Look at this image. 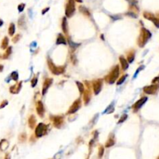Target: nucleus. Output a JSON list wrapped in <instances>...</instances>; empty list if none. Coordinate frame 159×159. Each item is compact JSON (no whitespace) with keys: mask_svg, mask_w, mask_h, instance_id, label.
<instances>
[{"mask_svg":"<svg viewBox=\"0 0 159 159\" xmlns=\"http://www.w3.org/2000/svg\"><path fill=\"white\" fill-rule=\"evenodd\" d=\"M76 84L78 85V91L81 94L84 93L85 92V87L83 85V84L82 82H76Z\"/></svg>","mask_w":159,"mask_h":159,"instance_id":"nucleus-26","label":"nucleus"},{"mask_svg":"<svg viewBox=\"0 0 159 159\" xmlns=\"http://www.w3.org/2000/svg\"><path fill=\"white\" fill-rule=\"evenodd\" d=\"M151 34L150 31L146 30L145 28H141V34L139 35L138 40H137V44L140 48L144 47V45L147 44L148 41L151 38Z\"/></svg>","mask_w":159,"mask_h":159,"instance_id":"nucleus-1","label":"nucleus"},{"mask_svg":"<svg viewBox=\"0 0 159 159\" xmlns=\"http://www.w3.org/2000/svg\"><path fill=\"white\" fill-rule=\"evenodd\" d=\"M127 114H123V115H122V116L120 117V120L118 121V123H121L124 122V121L127 120Z\"/></svg>","mask_w":159,"mask_h":159,"instance_id":"nucleus-34","label":"nucleus"},{"mask_svg":"<svg viewBox=\"0 0 159 159\" xmlns=\"http://www.w3.org/2000/svg\"><path fill=\"white\" fill-rule=\"evenodd\" d=\"M134 57H135V52L134 50L130 51L128 54H127V61L128 63H132L134 60Z\"/></svg>","mask_w":159,"mask_h":159,"instance_id":"nucleus-22","label":"nucleus"},{"mask_svg":"<svg viewBox=\"0 0 159 159\" xmlns=\"http://www.w3.org/2000/svg\"><path fill=\"white\" fill-rule=\"evenodd\" d=\"M48 68H49L50 71H51L53 74H54V75H61V74L64 73V70H65L64 66L57 67V66L54 64L52 60H51L50 57L48 58Z\"/></svg>","mask_w":159,"mask_h":159,"instance_id":"nucleus-3","label":"nucleus"},{"mask_svg":"<svg viewBox=\"0 0 159 159\" xmlns=\"http://www.w3.org/2000/svg\"><path fill=\"white\" fill-rule=\"evenodd\" d=\"M36 109H37V114L41 117H43L44 116V104H43V103L41 101L37 102V106H36Z\"/></svg>","mask_w":159,"mask_h":159,"instance_id":"nucleus-13","label":"nucleus"},{"mask_svg":"<svg viewBox=\"0 0 159 159\" xmlns=\"http://www.w3.org/2000/svg\"><path fill=\"white\" fill-rule=\"evenodd\" d=\"M7 105H8V101H7V100H3V101L1 103V104H0V109L4 108L5 106H6Z\"/></svg>","mask_w":159,"mask_h":159,"instance_id":"nucleus-37","label":"nucleus"},{"mask_svg":"<svg viewBox=\"0 0 159 159\" xmlns=\"http://www.w3.org/2000/svg\"><path fill=\"white\" fill-rule=\"evenodd\" d=\"M53 82V79L52 78H46L43 84V88H42V95H45L46 92H48L49 87L51 85Z\"/></svg>","mask_w":159,"mask_h":159,"instance_id":"nucleus-11","label":"nucleus"},{"mask_svg":"<svg viewBox=\"0 0 159 159\" xmlns=\"http://www.w3.org/2000/svg\"><path fill=\"white\" fill-rule=\"evenodd\" d=\"M80 107H81V100L78 99L72 103V105L69 108V109L68 111V114H73V113L76 112L79 109Z\"/></svg>","mask_w":159,"mask_h":159,"instance_id":"nucleus-8","label":"nucleus"},{"mask_svg":"<svg viewBox=\"0 0 159 159\" xmlns=\"http://www.w3.org/2000/svg\"><path fill=\"white\" fill-rule=\"evenodd\" d=\"M36 123H37V120H36V117L34 116V115H31L29 119H28V124H29V127L31 128V129H34L36 126Z\"/></svg>","mask_w":159,"mask_h":159,"instance_id":"nucleus-15","label":"nucleus"},{"mask_svg":"<svg viewBox=\"0 0 159 159\" xmlns=\"http://www.w3.org/2000/svg\"><path fill=\"white\" fill-rule=\"evenodd\" d=\"M85 85H87V89L86 90H85L84 92V95H83V98H84V103L85 105H87L90 100H91V96H92V92H91V89H90V83L89 82H85Z\"/></svg>","mask_w":159,"mask_h":159,"instance_id":"nucleus-6","label":"nucleus"},{"mask_svg":"<svg viewBox=\"0 0 159 159\" xmlns=\"http://www.w3.org/2000/svg\"><path fill=\"white\" fill-rule=\"evenodd\" d=\"M21 88H22V82H19V83H17V84H16V85L11 86L10 89H9V91H10V92L12 93V94H17V93L19 92Z\"/></svg>","mask_w":159,"mask_h":159,"instance_id":"nucleus-14","label":"nucleus"},{"mask_svg":"<svg viewBox=\"0 0 159 159\" xmlns=\"http://www.w3.org/2000/svg\"><path fill=\"white\" fill-rule=\"evenodd\" d=\"M158 81H159V77L154 78V79H153V81H152V82H153V83H155V82H157Z\"/></svg>","mask_w":159,"mask_h":159,"instance_id":"nucleus-42","label":"nucleus"},{"mask_svg":"<svg viewBox=\"0 0 159 159\" xmlns=\"http://www.w3.org/2000/svg\"><path fill=\"white\" fill-rule=\"evenodd\" d=\"M159 89V85H153L149 86H145L143 89V91L147 94H155Z\"/></svg>","mask_w":159,"mask_h":159,"instance_id":"nucleus-10","label":"nucleus"},{"mask_svg":"<svg viewBox=\"0 0 159 159\" xmlns=\"http://www.w3.org/2000/svg\"><path fill=\"white\" fill-rule=\"evenodd\" d=\"M11 78H12V80H14V81H17L18 78H19L18 72H17V71H12V72L11 73Z\"/></svg>","mask_w":159,"mask_h":159,"instance_id":"nucleus-29","label":"nucleus"},{"mask_svg":"<svg viewBox=\"0 0 159 159\" xmlns=\"http://www.w3.org/2000/svg\"><path fill=\"white\" fill-rule=\"evenodd\" d=\"M24 8H25V4H24V3L19 4V5H18V10H19V12H23V10L24 9Z\"/></svg>","mask_w":159,"mask_h":159,"instance_id":"nucleus-36","label":"nucleus"},{"mask_svg":"<svg viewBox=\"0 0 159 159\" xmlns=\"http://www.w3.org/2000/svg\"><path fill=\"white\" fill-rule=\"evenodd\" d=\"M152 22L155 23V25L157 27H158L159 28V19H156V18H155L153 20H152Z\"/></svg>","mask_w":159,"mask_h":159,"instance_id":"nucleus-38","label":"nucleus"},{"mask_svg":"<svg viewBox=\"0 0 159 159\" xmlns=\"http://www.w3.org/2000/svg\"><path fill=\"white\" fill-rule=\"evenodd\" d=\"M11 54H12V47H9V48L6 49L5 52L3 54L2 58H3V59H7V58H9V56L11 55Z\"/></svg>","mask_w":159,"mask_h":159,"instance_id":"nucleus-24","label":"nucleus"},{"mask_svg":"<svg viewBox=\"0 0 159 159\" xmlns=\"http://www.w3.org/2000/svg\"><path fill=\"white\" fill-rule=\"evenodd\" d=\"M61 28H62V30H63V32H64L66 35H68V22H67V19H66L65 17H64L63 19H62Z\"/></svg>","mask_w":159,"mask_h":159,"instance_id":"nucleus-20","label":"nucleus"},{"mask_svg":"<svg viewBox=\"0 0 159 159\" xmlns=\"http://www.w3.org/2000/svg\"><path fill=\"white\" fill-rule=\"evenodd\" d=\"M3 25V21L2 19H0V27H2Z\"/></svg>","mask_w":159,"mask_h":159,"instance_id":"nucleus-46","label":"nucleus"},{"mask_svg":"<svg viewBox=\"0 0 159 159\" xmlns=\"http://www.w3.org/2000/svg\"><path fill=\"white\" fill-rule=\"evenodd\" d=\"M68 44L70 45V47H71L72 49H74V50H75V49L77 47H78V46L80 45L79 44H75V43H73V42H72V41H71L70 39H68Z\"/></svg>","mask_w":159,"mask_h":159,"instance_id":"nucleus-28","label":"nucleus"},{"mask_svg":"<svg viewBox=\"0 0 159 159\" xmlns=\"http://www.w3.org/2000/svg\"><path fill=\"white\" fill-rule=\"evenodd\" d=\"M71 61H72V63H73L74 64H75L77 63V59H76V57H75V55H74V54L71 55Z\"/></svg>","mask_w":159,"mask_h":159,"instance_id":"nucleus-39","label":"nucleus"},{"mask_svg":"<svg viewBox=\"0 0 159 159\" xmlns=\"http://www.w3.org/2000/svg\"><path fill=\"white\" fill-rule=\"evenodd\" d=\"M48 10H49V8H46V9H45L44 10H43V11H42V14H44V13H46V12H47V11H48Z\"/></svg>","mask_w":159,"mask_h":159,"instance_id":"nucleus-44","label":"nucleus"},{"mask_svg":"<svg viewBox=\"0 0 159 159\" xmlns=\"http://www.w3.org/2000/svg\"><path fill=\"white\" fill-rule=\"evenodd\" d=\"M147 100H148V98L147 97H142V98H141L138 101H137L134 104V106H133V109H134V110H138L141 106H143L146 102H147Z\"/></svg>","mask_w":159,"mask_h":159,"instance_id":"nucleus-12","label":"nucleus"},{"mask_svg":"<svg viewBox=\"0 0 159 159\" xmlns=\"http://www.w3.org/2000/svg\"><path fill=\"white\" fill-rule=\"evenodd\" d=\"M46 132H47V126L43 123H40L37 126V128L35 130V135L37 137H41L46 134Z\"/></svg>","mask_w":159,"mask_h":159,"instance_id":"nucleus-4","label":"nucleus"},{"mask_svg":"<svg viewBox=\"0 0 159 159\" xmlns=\"http://www.w3.org/2000/svg\"><path fill=\"white\" fill-rule=\"evenodd\" d=\"M75 1H77L78 2H82V0H75Z\"/></svg>","mask_w":159,"mask_h":159,"instance_id":"nucleus-47","label":"nucleus"},{"mask_svg":"<svg viewBox=\"0 0 159 159\" xmlns=\"http://www.w3.org/2000/svg\"><path fill=\"white\" fill-rule=\"evenodd\" d=\"M5 159H10V155L9 153H7L5 156Z\"/></svg>","mask_w":159,"mask_h":159,"instance_id":"nucleus-43","label":"nucleus"},{"mask_svg":"<svg viewBox=\"0 0 159 159\" xmlns=\"http://www.w3.org/2000/svg\"><path fill=\"white\" fill-rule=\"evenodd\" d=\"M119 74H120V68L118 65H116L113 68V69L109 73V75H106L105 78V81L109 84H113L116 81L119 76Z\"/></svg>","mask_w":159,"mask_h":159,"instance_id":"nucleus-2","label":"nucleus"},{"mask_svg":"<svg viewBox=\"0 0 159 159\" xmlns=\"http://www.w3.org/2000/svg\"><path fill=\"white\" fill-rule=\"evenodd\" d=\"M8 33H9V34L12 37V36H13V34H15V25H14V23H10V26H9V30H8Z\"/></svg>","mask_w":159,"mask_h":159,"instance_id":"nucleus-25","label":"nucleus"},{"mask_svg":"<svg viewBox=\"0 0 159 159\" xmlns=\"http://www.w3.org/2000/svg\"><path fill=\"white\" fill-rule=\"evenodd\" d=\"M37 77H34L32 80H31V86L34 88V87H35V85H37Z\"/></svg>","mask_w":159,"mask_h":159,"instance_id":"nucleus-35","label":"nucleus"},{"mask_svg":"<svg viewBox=\"0 0 159 159\" xmlns=\"http://www.w3.org/2000/svg\"><path fill=\"white\" fill-rule=\"evenodd\" d=\"M9 45V39L7 37H5L3 38V40L2 41V44H1V48L5 50V49H7V47Z\"/></svg>","mask_w":159,"mask_h":159,"instance_id":"nucleus-23","label":"nucleus"},{"mask_svg":"<svg viewBox=\"0 0 159 159\" xmlns=\"http://www.w3.org/2000/svg\"><path fill=\"white\" fill-rule=\"evenodd\" d=\"M120 64H121V66H122V69L123 71H126L128 68V67H129L128 61H127L126 59L123 56L120 57Z\"/></svg>","mask_w":159,"mask_h":159,"instance_id":"nucleus-18","label":"nucleus"},{"mask_svg":"<svg viewBox=\"0 0 159 159\" xmlns=\"http://www.w3.org/2000/svg\"><path fill=\"white\" fill-rule=\"evenodd\" d=\"M9 144L8 141L5 139H2L0 141V150L2 151H5L9 148Z\"/></svg>","mask_w":159,"mask_h":159,"instance_id":"nucleus-17","label":"nucleus"},{"mask_svg":"<svg viewBox=\"0 0 159 159\" xmlns=\"http://www.w3.org/2000/svg\"><path fill=\"white\" fill-rule=\"evenodd\" d=\"M26 140H27V134H26L25 133L20 134L19 136V141L21 143H23V142L26 141Z\"/></svg>","mask_w":159,"mask_h":159,"instance_id":"nucleus-27","label":"nucleus"},{"mask_svg":"<svg viewBox=\"0 0 159 159\" xmlns=\"http://www.w3.org/2000/svg\"><path fill=\"white\" fill-rule=\"evenodd\" d=\"M127 16H132V17H134V18H136V17H137V15H135V14L133 13L132 12H128V13H127Z\"/></svg>","mask_w":159,"mask_h":159,"instance_id":"nucleus-40","label":"nucleus"},{"mask_svg":"<svg viewBox=\"0 0 159 159\" xmlns=\"http://www.w3.org/2000/svg\"><path fill=\"white\" fill-rule=\"evenodd\" d=\"M141 69H143V67H140V68H138V69L137 70V71L135 72V75H134V78H135V77H136V76L137 75V73H138V72H139V71H141Z\"/></svg>","mask_w":159,"mask_h":159,"instance_id":"nucleus-41","label":"nucleus"},{"mask_svg":"<svg viewBox=\"0 0 159 159\" xmlns=\"http://www.w3.org/2000/svg\"><path fill=\"white\" fill-rule=\"evenodd\" d=\"M52 120H53L54 126L56 127V128H61V126L63 125L64 123V117L61 116H54L52 118Z\"/></svg>","mask_w":159,"mask_h":159,"instance_id":"nucleus-9","label":"nucleus"},{"mask_svg":"<svg viewBox=\"0 0 159 159\" xmlns=\"http://www.w3.org/2000/svg\"><path fill=\"white\" fill-rule=\"evenodd\" d=\"M20 37H21V35H20V34H16V35L12 38V42H13V43H17V42L19 41Z\"/></svg>","mask_w":159,"mask_h":159,"instance_id":"nucleus-33","label":"nucleus"},{"mask_svg":"<svg viewBox=\"0 0 159 159\" xmlns=\"http://www.w3.org/2000/svg\"><path fill=\"white\" fill-rule=\"evenodd\" d=\"M103 154H104V148H103V146H100L99 148V152H98L99 158H101L103 156Z\"/></svg>","mask_w":159,"mask_h":159,"instance_id":"nucleus-30","label":"nucleus"},{"mask_svg":"<svg viewBox=\"0 0 159 159\" xmlns=\"http://www.w3.org/2000/svg\"><path fill=\"white\" fill-rule=\"evenodd\" d=\"M56 44H64V45L67 44L66 40H65L64 37L62 34H58V37H57V41H56Z\"/></svg>","mask_w":159,"mask_h":159,"instance_id":"nucleus-19","label":"nucleus"},{"mask_svg":"<svg viewBox=\"0 0 159 159\" xmlns=\"http://www.w3.org/2000/svg\"><path fill=\"white\" fill-rule=\"evenodd\" d=\"M2 70H3V65H0V72L2 71Z\"/></svg>","mask_w":159,"mask_h":159,"instance_id":"nucleus-45","label":"nucleus"},{"mask_svg":"<svg viewBox=\"0 0 159 159\" xmlns=\"http://www.w3.org/2000/svg\"><path fill=\"white\" fill-rule=\"evenodd\" d=\"M18 25L19 27L21 29H24L26 28V22H25V16H20V18L18 20Z\"/></svg>","mask_w":159,"mask_h":159,"instance_id":"nucleus-21","label":"nucleus"},{"mask_svg":"<svg viewBox=\"0 0 159 159\" xmlns=\"http://www.w3.org/2000/svg\"><path fill=\"white\" fill-rule=\"evenodd\" d=\"M127 75H123L118 81H117V82H116V85H121L124 81H125V79L127 78Z\"/></svg>","mask_w":159,"mask_h":159,"instance_id":"nucleus-31","label":"nucleus"},{"mask_svg":"<svg viewBox=\"0 0 159 159\" xmlns=\"http://www.w3.org/2000/svg\"><path fill=\"white\" fill-rule=\"evenodd\" d=\"M114 144H115L114 135H113V134H110V135H109V139H108V140H107V141H106V144H105V147H106V148H109V147H112V146H113V145H114Z\"/></svg>","mask_w":159,"mask_h":159,"instance_id":"nucleus-16","label":"nucleus"},{"mask_svg":"<svg viewBox=\"0 0 159 159\" xmlns=\"http://www.w3.org/2000/svg\"><path fill=\"white\" fill-rule=\"evenodd\" d=\"M75 11V2L74 0H69L67 5H66V9H65V15L68 17H71L72 15L74 14Z\"/></svg>","mask_w":159,"mask_h":159,"instance_id":"nucleus-5","label":"nucleus"},{"mask_svg":"<svg viewBox=\"0 0 159 159\" xmlns=\"http://www.w3.org/2000/svg\"><path fill=\"white\" fill-rule=\"evenodd\" d=\"M92 88H93V91H94V93L96 95H98L101 89H102V86H103V80L102 79H96V80H94L92 81Z\"/></svg>","mask_w":159,"mask_h":159,"instance_id":"nucleus-7","label":"nucleus"},{"mask_svg":"<svg viewBox=\"0 0 159 159\" xmlns=\"http://www.w3.org/2000/svg\"><path fill=\"white\" fill-rule=\"evenodd\" d=\"M79 10H80L82 13H84L85 15H87V16H89V15H90V13L89 12L88 9H86L85 7H79Z\"/></svg>","mask_w":159,"mask_h":159,"instance_id":"nucleus-32","label":"nucleus"}]
</instances>
